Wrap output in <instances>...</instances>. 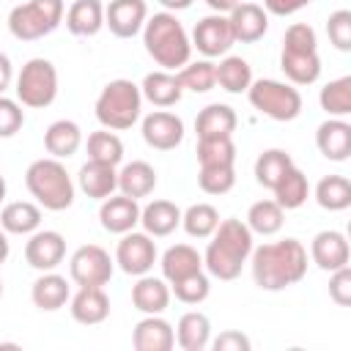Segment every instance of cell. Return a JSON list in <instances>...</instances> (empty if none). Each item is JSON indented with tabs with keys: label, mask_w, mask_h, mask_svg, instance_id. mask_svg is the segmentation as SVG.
Returning a JSON list of instances; mask_svg holds the SVG:
<instances>
[{
	"label": "cell",
	"mask_w": 351,
	"mask_h": 351,
	"mask_svg": "<svg viewBox=\"0 0 351 351\" xmlns=\"http://www.w3.org/2000/svg\"><path fill=\"white\" fill-rule=\"evenodd\" d=\"M77 181H80V189L88 197H93V200H104V197H110L118 189V173H115V167L112 165H104V162H93V159H88L80 167Z\"/></svg>",
	"instance_id": "obj_22"
},
{
	"label": "cell",
	"mask_w": 351,
	"mask_h": 351,
	"mask_svg": "<svg viewBox=\"0 0 351 351\" xmlns=\"http://www.w3.org/2000/svg\"><path fill=\"white\" fill-rule=\"evenodd\" d=\"M88 159L93 162H104V165H118L123 159V143L115 132H93L88 137Z\"/></svg>",
	"instance_id": "obj_42"
},
{
	"label": "cell",
	"mask_w": 351,
	"mask_h": 351,
	"mask_svg": "<svg viewBox=\"0 0 351 351\" xmlns=\"http://www.w3.org/2000/svg\"><path fill=\"white\" fill-rule=\"evenodd\" d=\"M252 252V230L241 219H222L211 233L203 266L217 280H236Z\"/></svg>",
	"instance_id": "obj_2"
},
{
	"label": "cell",
	"mask_w": 351,
	"mask_h": 351,
	"mask_svg": "<svg viewBox=\"0 0 351 351\" xmlns=\"http://www.w3.org/2000/svg\"><path fill=\"white\" fill-rule=\"evenodd\" d=\"M8 258V239H5V230H0V266L5 263Z\"/></svg>",
	"instance_id": "obj_54"
},
{
	"label": "cell",
	"mask_w": 351,
	"mask_h": 351,
	"mask_svg": "<svg viewBox=\"0 0 351 351\" xmlns=\"http://www.w3.org/2000/svg\"><path fill=\"white\" fill-rule=\"evenodd\" d=\"M271 192H274V200L280 203V208H282V211H291V208L304 206V200H307V195H310V181H307V176L293 165V167L277 181V186H274Z\"/></svg>",
	"instance_id": "obj_34"
},
{
	"label": "cell",
	"mask_w": 351,
	"mask_h": 351,
	"mask_svg": "<svg viewBox=\"0 0 351 351\" xmlns=\"http://www.w3.org/2000/svg\"><path fill=\"white\" fill-rule=\"evenodd\" d=\"M154 186H156V170L143 159L123 165V170L118 173V189L126 197H134V200L148 197L154 192Z\"/></svg>",
	"instance_id": "obj_30"
},
{
	"label": "cell",
	"mask_w": 351,
	"mask_h": 351,
	"mask_svg": "<svg viewBox=\"0 0 351 351\" xmlns=\"http://www.w3.org/2000/svg\"><path fill=\"white\" fill-rule=\"evenodd\" d=\"M25 123V112L19 101L0 96V137H14Z\"/></svg>",
	"instance_id": "obj_47"
},
{
	"label": "cell",
	"mask_w": 351,
	"mask_h": 351,
	"mask_svg": "<svg viewBox=\"0 0 351 351\" xmlns=\"http://www.w3.org/2000/svg\"><path fill=\"white\" fill-rule=\"evenodd\" d=\"M197 184L206 195H225L236 184V170L233 165H206L197 173Z\"/></svg>",
	"instance_id": "obj_44"
},
{
	"label": "cell",
	"mask_w": 351,
	"mask_h": 351,
	"mask_svg": "<svg viewBox=\"0 0 351 351\" xmlns=\"http://www.w3.org/2000/svg\"><path fill=\"white\" fill-rule=\"evenodd\" d=\"M318 151L332 162H346L351 154V126L343 118H326L315 132Z\"/></svg>",
	"instance_id": "obj_19"
},
{
	"label": "cell",
	"mask_w": 351,
	"mask_h": 351,
	"mask_svg": "<svg viewBox=\"0 0 351 351\" xmlns=\"http://www.w3.org/2000/svg\"><path fill=\"white\" fill-rule=\"evenodd\" d=\"M140 93L143 99H148L154 107H173L181 101V93L184 88L178 85V77L170 74V71H151L145 74L143 85H140Z\"/></svg>",
	"instance_id": "obj_27"
},
{
	"label": "cell",
	"mask_w": 351,
	"mask_h": 351,
	"mask_svg": "<svg viewBox=\"0 0 351 351\" xmlns=\"http://www.w3.org/2000/svg\"><path fill=\"white\" fill-rule=\"evenodd\" d=\"M236 110L228 107V104H208L197 112L195 118V132H197V140L203 137H230L236 132Z\"/></svg>",
	"instance_id": "obj_24"
},
{
	"label": "cell",
	"mask_w": 351,
	"mask_h": 351,
	"mask_svg": "<svg viewBox=\"0 0 351 351\" xmlns=\"http://www.w3.org/2000/svg\"><path fill=\"white\" fill-rule=\"evenodd\" d=\"M252 255V280L263 291H282L307 274V250L299 239L261 244Z\"/></svg>",
	"instance_id": "obj_1"
},
{
	"label": "cell",
	"mask_w": 351,
	"mask_h": 351,
	"mask_svg": "<svg viewBox=\"0 0 351 351\" xmlns=\"http://www.w3.org/2000/svg\"><path fill=\"white\" fill-rule=\"evenodd\" d=\"M170 285H173L176 299L184 302V304H200V302H206V296L211 291V282L203 274V269L200 271H192V274H186V277H181V280H176Z\"/></svg>",
	"instance_id": "obj_45"
},
{
	"label": "cell",
	"mask_w": 351,
	"mask_h": 351,
	"mask_svg": "<svg viewBox=\"0 0 351 351\" xmlns=\"http://www.w3.org/2000/svg\"><path fill=\"white\" fill-rule=\"evenodd\" d=\"M233 44H236V38H233V30H230V19L225 14L203 16L192 30V47L197 52H203L206 58H219Z\"/></svg>",
	"instance_id": "obj_12"
},
{
	"label": "cell",
	"mask_w": 351,
	"mask_h": 351,
	"mask_svg": "<svg viewBox=\"0 0 351 351\" xmlns=\"http://www.w3.org/2000/svg\"><path fill=\"white\" fill-rule=\"evenodd\" d=\"M280 69L293 85H313L321 77L318 38L315 30L304 22H293L282 36Z\"/></svg>",
	"instance_id": "obj_4"
},
{
	"label": "cell",
	"mask_w": 351,
	"mask_h": 351,
	"mask_svg": "<svg viewBox=\"0 0 351 351\" xmlns=\"http://www.w3.org/2000/svg\"><path fill=\"white\" fill-rule=\"evenodd\" d=\"M250 337L247 335H241V332H233V329H228V332H222L214 343H211V348L214 351H250Z\"/></svg>",
	"instance_id": "obj_49"
},
{
	"label": "cell",
	"mask_w": 351,
	"mask_h": 351,
	"mask_svg": "<svg viewBox=\"0 0 351 351\" xmlns=\"http://www.w3.org/2000/svg\"><path fill=\"white\" fill-rule=\"evenodd\" d=\"M178 85L184 90H192V93H206L217 85V74H214V63L211 60H195V63H186L178 69Z\"/></svg>",
	"instance_id": "obj_41"
},
{
	"label": "cell",
	"mask_w": 351,
	"mask_h": 351,
	"mask_svg": "<svg viewBox=\"0 0 351 351\" xmlns=\"http://www.w3.org/2000/svg\"><path fill=\"white\" fill-rule=\"evenodd\" d=\"M132 304L145 313V315H159L167 310L170 304V288L165 280L159 277H148V274H140V280L134 282L132 288Z\"/></svg>",
	"instance_id": "obj_23"
},
{
	"label": "cell",
	"mask_w": 351,
	"mask_h": 351,
	"mask_svg": "<svg viewBox=\"0 0 351 351\" xmlns=\"http://www.w3.org/2000/svg\"><path fill=\"white\" fill-rule=\"evenodd\" d=\"M176 343L184 351H203L211 343V321H208V315L197 313V310L184 313L178 318V326H176Z\"/></svg>",
	"instance_id": "obj_29"
},
{
	"label": "cell",
	"mask_w": 351,
	"mask_h": 351,
	"mask_svg": "<svg viewBox=\"0 0 351 351\" xmlns=\"http://www.w3.org/2000/svg\"><path fill=\"white\" fill-rule=\"evenodd\" d=\"M154 261H156V244L148 233H134V230L123 233L115 250V263L121 266V271L140 277L154 269Z\"/></svg>",
	"instance_id": "obj_11"
},
{
	"label": "cell",
	"mask_w": 351,
	"mask_h": 351,
	"mask_svg": "<svg viewBox=\"0 0 351 351\" xmlns=\"http://www.w3.org/2000/svg\"><path fill=\"white\" fill-rule=\"evenodd\" d=\"M329 296L340 307L351 304V269L348 266H340V269L332 271V277H329Z\"/></svg>",
	"instance_id": "obj_48"
},
{
	"label": "cell",
	"mask_w": 351,
	"mask_h": 351,
	"mask_svg": "<svg viewBox=\"0 0 351 351\" xmlns=\"http://www.w3.org/2000/svg\"><path fill=\"white\" fill-rule=\"evenodd\" d=\"M66 255V239L58 230H36L25 244V261L38 271H52Z\"/></svg>",
	"instance_id": "obj_15"
},
{
	"label": "cell",
	"mask_w": 351,
	"mask_h": 351,
	"mask_svg": "<svg viewBox=\"0 0 351 351\" xmlns=\"http://www.w3.org/2000/svg\"><path fill=\"white\" fill-rule=\"evenodd\" d=\"M304 5H310V0H263V11L274 16H291Z\"/></svg>",
	"instance_id": "obj_50"
},
{
	"label": "cell",
	"mask_w": 351,
	"mask_h": 351,
	"mask_svg": "<svg viewBox=\"0 0 351 351\" xmlns=\"http://www.w3.org/2000/svg\"><path fill=\"white\" fill-rule=\"evenodd\" d=\"M132 346L137 351H170L176 346V332L165 318L145 315L132 332Z\"/></svg>",
	"instance_id": "obj_21"
},
{
	"label": "cell",
	"mask_w": 351,
	"mask_h": 351,
	"mask_svg": "<svg viewBox=\"0 0 351 351\" xmlns=\"http://www.w3.org/2000/svg\"><path fill=\"white\" fill-rule=\"evenodd\" d=\"M66 27L74 36H96L104 27V5L101 0H74L66 11Z\"/></svg>",
	"instance_id": "obj_26"
},
{
	"label": "cell",
	"mask_w": 351,
	"mask_h": 351,
	"mask_svg": "<svg viewBox=\"0 0 351 351\" xmlns=\"http://www.w3.org/2000/svg\"><path fill=\"white\" fill-rule=\"evenodd\" d=\"M80 145H82V132H80V126H77L74 121L60 118V121L49 123L47 132H44V148H47V154H52L55 159H69V156H74Z\"/></svg>",
	"instance_id": "obj_28"
},
{
	"label": "cell",
	"mask_w": 351,
	"mask_h": 351,
	"mask_svg": "<svg viewBox=\"0 0 351 351\" xmlns=\"http://www.w3.org/2000/svg\"><path fill=\"white\" fill-rule=\"evenodd\" d=\"M214 74H217V85L228 93H241L250 88L252 82V69L244 58L239 55H228L219 60V66H214Z\"/></svg>",
	"instance_id": "obj_35"
},
{
	"label": "cell",
	"mask_w": 351,
	"mask_h": 351,
	"mask_svg": "<svg viewBox=\"0 0 351 351\" xmlns=\"http://www.w3.org/2000/svg\"><path fill=\"white\" fill-rule=\"evenodd\" d=\"M25 184H27V192L47 211H66L74 203V181L66 173L63 162L55 156L36 159L25 173Z\"/></svg>",
	"instance_id": "obj_5"
},
{
	"label": "cell",
	"mask_w": 351,
	"mask_h": 351,
	"mask_svg": "<svg viewBox=\"0 0 351 351\" xmlns=\"http://www.w3.org/2000/svg\"><path fill=\"white\" fill-rule=\"evenodd\" d=\"M326 33H329V41H332L335 49L348 52L351 49V11L348 8H340V11L329 14Z\"/></svg>",
	"instance_id": "obj_46"
},
{
	"label": "cell",
	"mask_w": 351,
	"mask_h": 351,
	"mask_svg": "<svg viewBox=\"0 0 351 351\" xmlns=\"http://www.w3.org/2000/svg\"><path fill=\"white\" fill-rule=\"evenodd\" d=\"M143 44H145V52L165 71H178L181 66L189 63V55H192V41L173 11H159L151 19H145Z\"/></svg>",
	"instance_id": "obj_3"
},
{
	"label": "cell",
	"mask_w": 351,
	"mask_h": 351,
	"mask_svg": "<svg viewBox=\"0 0 351 351\" xmlns=\"http://www.w3.org/2000/svg\"><path fill=\"white\" fill-rule=\"evenodd\" d=\"M3 200H5V178L0 176V203H3Z\"/></svg>",
	"instance_id": "obj_55"
},
{
	"label": "cell",
	"mask_w": 351,
	"mask_h": 351,
	"mask_svg": "<svg viewBox=\"0 0 351 351\" xmlns=\"http://www.w3.org/2000/svg\"><path fill=\"white\" fill-rule=\"evenodd\" d=\"M197 162L206 165H233L236 162V145L230 137H203L197 140Z\"/></svg>",
	"instance_id": "obj_43"
},
{
	"label": "cell",
	"mask_w": 351,
	"mask_h": 351,
	"mask_svg": "<svg viewBox=\"0 0 351 351\" xmlns=\"http://www.w3.org/2000/svg\"><path fill=\"white\" fill-rule=\"evenodd\" d=\"M11 77H14V66H11L8 55L0 52V96H3V90L11 85Z\"/></svg>",
	"instance_id": "obj_51"
},
{
	"label": "cell",
	"mask_w": 351,
	"mask_h": 351,
	"mask_svg": "<svg viewBox=\"0 0 351 351\" xmlns=\"http://www.w3.org/2000/svg\"><path fill=\"white\" fill-rule=\"evenodd\" d=\"M181 225L192 239H208L219 225V211L211 203H195L181 211Z\"/></svg>",
	"instance_id": "obj_39"
},
{
	"label": "cell",
	"mask_w": 351,
	"mask_h": 351,
	"mask_svg": "<svg viewBox=\"0 0 351 351\" xmlns=\"http://www.w3.org/2000/svg\"><path fill=\"white\" fill-rule=\"evenodd\" d=\"M143 110V93L140 85H134L132 80H112L101 88L99 99H96V118L104 129L121 132L137 123Z\"/></svg>",
	"instance_id": "obj_6"
},
{
	"label": "cell",
	"mask_w": 351,
	"mask_h": 351,
	"mask_svg": "<svg viewBox=\"0 0 351 351\" xmlns=\"http://www.w3.org/2000/svg\"><path fill=\"white\" fill-rule=\"evenodd\" d=\"M30 299L38 310H60L66 302H69V282L66 277L55 274V271H44L36 282H33V291H30Z\"/></svg>",
	"instance_id": "obj_33"
},
{
	"label": "cell",
	"mask_w": 351,
	"mask_h": 351,
	"mask_svg": "<svg viewBox=\"0 0 351 351\" xmlns=\"http://www.w3.org/2000/svg\"><path fill=\"white\" fill-rule=\"evenodd\" d=\"M145 19H148L145 0H110V5L104 8V25L118 38L137 36L143 30Z\"/></svg>",
	"instance_id": "obj_13"
},
{
	"label": "cell",
	"mask_w": 351,
	"mask_h": 351,
	"mask_svg": "<svg viewBox=\"0 0 351 351\" xmlns=\"http://www.w3.org/2000/svg\"><path fill=\"white\" fill-rule=\"evenodd\" d=\"M203 269V255L189 244H173L162 255V274L167 282H176L192 271Z\"/></svg>",
	"instance_id": "obj_32"
},
{
	"label": "cell",
	"mask_w": 351,
	"mask_h": 351,
	"mask_svg": "<svg viewBox=\"0 0 351 351\" xmlns=\"http://www.w3.org/2000/svg\"><path fill=\"white\" fill-rule=\"evenodd\" d=\"M69 271L80 288L82 285H101L104 288L112 277V258L99 244H85L71 255Z\"/></svg>",
	"instance_id": "obj_10"
},
{
	"label": "cell",
	"mask_w": 351,
	"mask_h": 351,
	"mask_svg": "<svg viewBox=\"0 0 351 351\" xmlns=\"http://www.w3.org/2000/svg\"><path fill=\"white\" fill-rule=\"evenodd\" d=\"M228 19H230L233 38L241 41V44H255L269 30V14L258 3H239L228 14Z\"/></svg>",
	"instance_id": "obj_18"
},
{
	"label": "cell",
	"mask_w": 351,
	"mask_h": 351,
	"mask_svg": "<svg viewBox=\"0 0 351 351\" xmlns=\"http://www.w3.org/2000/svg\"><path fill=\"white\" fill-rule=\"evenodd\" d=\"M310 258L318 269L335 271L340 266H348L351 250H348V241L340 230H321L310 241Z\"/></svg>",
	"instance_id": "obj_16"
},
{
	"label": "cell",
	"mask_w": 351,
	"mask_h": 351,
	"mask_svg": "<svg viewBox=\"0 0 351 351\" xmlns=\"http://www.w3.org/2000/svg\"><path fill=\"white\" fill-rule=\"evenodd\" d=\"M208 3V8L214 11V14H230L241 0H206Z\"/></svg>",
	"instance_id": "obj_52"
},
{
	"label": "cell",
	"mask_w": 351,
	"mask_h": 351,
	"mask_svg": "<svg viewBox=\"0 0 351 351\" xmlns=\"http://www.w3.org/2000/svg\"><path fill=\"white\" fill-rule=\"evenodd\" d=\"M140 225L154 239L170 236L181 225V208L170 200H151L145 208H140Z\"/></svg>",
	"instance_id": "obj_25"
},
{
	"label": "cell",
	"mask_w": 351,
	"mask_h": 351,
	"mask_svg": "<svg viewBox=\"0 0 351 351\" xmlns=\"http://www.w3.org/2000/svg\"><path fill=\"white\" fill-rule=\"evenodd\" d=\"M58 96V71L47 58H30L16 77V99L25 107H49Z\"/></svg>",
	"instance_id": "obj_9"
},
{
	"label": "cell",
	"mask_w": 351,
	"mask_h": 351,
	"mask_svg": "<svg viewBox=\"0 0 351 351\" xmlns=\"http://www.w3.org/2000/svg\"><path fill=\"white\" fill-rule=\"evenodd\" d=\"M110 315V299L101 285H82L71 299V318L77 324L93 326Z\"/></svg>",
	"instance_id": "obj_20"
},
{
	"label": "cell",
	"mask_w": 351,
	"mask_h": 351,
	"mask_svg": "<svg viewBox=\"0 0 351 351\" xmlns=\"http://www.w3.org/2000/svg\"><path fill=\"white\" fill-rule=\"evenodd\" d=\"M0 296H3V280H0Z\"/></svg>",
	"instance_id": "obj_56"
},
{
	"label": "cell",
	"mask_w": 351,
	"mask_h": 351,
	"mask_svg": "<svg viewBox=\"0 0 351 351\" xmlns=\"http://www.w3.org/2000/svg\"><path fill=\"white\" fill-rule=\"evenodd\" d=\"M293 167L291 154H285L282 148H269L255 159V181L266 189H274L277 181Z\"/></svg>",
	"instance_id": "obj_36"
},
{
	"label": "cell",
	"mask_w": 351,
	"mask_h": 351,
	"mask_svg": "<svg viewBox=\"0 0 351 351\" xmlns=\"http://www.w3.org/2000/svg\"><path fill=\"white\" fill-rule=\"evenodd\" d=\"M315 200L326 211H343L351 206V181L346 176H324L315 186Z\"/></svg>",
	"instance_id": "obj_37"
},
{
	"label": "cell",
	"mask_w": 351,
	"mask_h": 351,
	"mask_svg": "<svg viewBox=\"0 0 351 351\" xmlns=\"http://www.w3.org/2000/svg\"><path fill=\"white\" fill-rule=\"evenodd\" d=\"M63 22V0H27L11 8L8 30L19 41H36L49 36Z\"/></svg>",
	"instance_id": "obj_7"
},
{
	"label": "cell",
	"mask_w": 351,
	"mask_h": 351,
	"mask_svg": "<svg viewBox=\"0 0 351 351\" xmlns=\"http://www.w3.org/2000/svg\"><path fill=\"white\" fill-rule=\"evenodd\" d=\"M318 101L329 112V118H346L351 112V77H337L326 82L318 93Z\"/></svg>",
	"instance_id": "obj_40"
},
{
	"label": "cell",
	"mask_w": 351,
	"mask_h": 351,
	"mask_svg": "<svg viewBox=\"0 0 351 351\" xmlns=\"http://www.w3.org/2000/svg\"><path fill=\"white\" fill-rule=\"evenodd\" d=\"M285 211L280 208L277 200H258L247 211V228L258 236H274L282 228Z\"/></svg>",
	"instance_id": "obj_38"
},
{
	"label": "cell",
	"mask_w": 351,
	"mask_h": 351,
	"mask_svg": "<svg viewBox=\"0 0 351 351\" xmlns=\"http://www.w3.org/2000/svg\"><path fill=\"white\" fill-rule=\"evenodd\" d=\"M143 140L156 151H173L184 140V121L173 112L156 110L143 118Z\"/></svg>",
	"instance_id": "obj_14"
},
{
	"label": "cell",
	"mask_w": 351,
	"mask_h": 351,
	"mask_svg": "<svg viewBox=\"0 0 351 351\" xmlns=\"http://www.w3.org/2000/svg\"><path fill=\"white\" fill-rule=\"evenodd\" d=\"M99 219H101V228L110 230V233H129L134 230V225L140 222V206L134 197H126V195H110L101 200V208H99Z\"/></svg>",
	"instance_id": "obj_17"
},
{
	"label": "cell",
	"mask_w": 351,
	"mask_h": 351,
	"mask_svg": "<svg viewBox=\"0 0 351 351\" xmlns=\"http://www.w3.org/2000/svg\"><path fill=\"white\" fill-rule=\"evenodd\" d=\"M250 104L271 121H293L302 112V93L280 80H255L247 88Z\"/></svg>",
	"instance_id": "obj_8"
},
{
	"label": "cell",
	"mask_w": 351,
	"mask_h": 351,
	"mask_svg": "<svg viewBox=\"0 0 351 351\" xmlns=\"http://www.w3.org/2000/svg\"><path fill=\"white\" fill-rule=\"evenodd\" d=\"M167 11H184V8H189L192 5V0H159Z\"/></svg>",
	"instance_id": "obj_53"
},
{
	"label": "cell",
	"mask_w": 351,
	"mask_h": 351,
	"mask_svg": "<svg viewBox=\"0 0 351 351\" xmlns=\"http://www.w3.org/2000/svg\"><path fill=\"white\" fill-rule=\"evenodd\" d=\"M41 225V208L36 203H27V200H16V203H8L3 211H0V228L5 233H16V236H30L36 233Z\"/></svg>",
	"instance_id": "obj_31"
}]
</instances>
